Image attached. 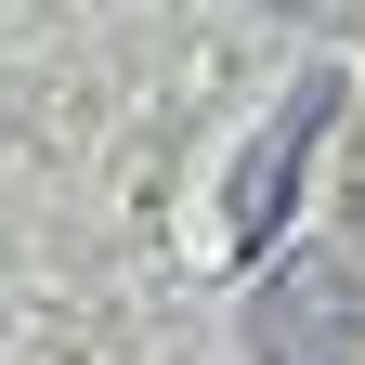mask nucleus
<instances>
[{
    "instance_id": "2",
    "label": "nucleus",
    "mask_w": 365,
    "mask_h": 365,
    "mask_svg": "<svg viewBox=\"0 0 365 365\" xmlns=\"http://www.w3.org/2000/svg\"><path fill=\"white\" fill-rule=\"evenodd\" d=\"M339 118V78L313 66L300 91H287V118L248 144V170H235V209H222V235H235V261H261L274 248V222H287V196H300V157H313V130Z\"/></svg>"
},
{
    "instance_id": "4",
    "label": "nucleus",
    "mask_w": 365,
    "mask_h": 365,
    "mask_svg": "<svg viewBox=\"0 0 365 365\" xmlns=\"http://www.w3.org/2000/svg\"><path fill=\"white\" fill-rule=\"evenodd\" d=\"M352 235H365V196H352Z\"/></svg>"
},
{
    "instance_id": "1",
    "label": "nucleus",
    "mask_w": 365,
    "mask_h": 365,
    "mask_svg": "<svg viewBox=\"0 0 365 365\" xmlns=\"http://www.w3.org/2000/svg\"><path fill=\"white\" fill-rule=\"evenodd\" d=\"M365 352V274L327 248H287L248 300V365H352Z\"/></svg>"
},
{
    "instance_id": "3",
    "label": "nucleus",
    "mask_w": 365,
    "mask_h": 365,
    "mask_svg": "<svg viewBox=\"0 0 365 365\" xmlns=\"http://www.w3.org/2000/svg\"><path fill=\"white\" fill-rule=\"evenodd\" d=\"M274 14H300V26H352L365 0H274Z\"/></svg>"
}]
</instances>
